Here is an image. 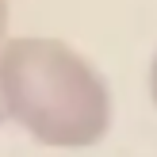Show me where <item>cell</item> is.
<instances>
[{"mask_svg":"<svg viewBox=\"0 0 157 157\" xmlns=\"http://www.w3.org/2000/svg\"><path fill=\"white\" fill-rule=\"evenodd\" d=\"M146 92H150V104L157 107V46L150 54V65H146Z\"/></svg>","mask_w":157,"mask_h":157,"instance_id":"obj_2","label":"cell"},{"mask_svg":"<svg viewBox=\"0 0 157 157\" xmlns=\"http://www.w3.org/2000/svg\"><path fill=\"white\" fill-rule=\"evenodd\" d=\"M0 119L46 150H92L111 134L115 96L65 38L15 35L0 46Z\"/></svg>","mask_w":157,"mask_h":157,"instance_id":"obj_1","label":"cell"},{"mask_svg":"<svg viewBox=\"0 0 157 157\" xmlns=\"http://www.w3.org/2000/svg\"><path fill=\"white\" fill-rule=\"evenodd\" d=\"M8 42V0H0V46ZM4 123V119H0Z\"/></svg>","mask_w":157,"mask_h":157,"instance_id":"obj_3","label":"cell"}]
</instances>
